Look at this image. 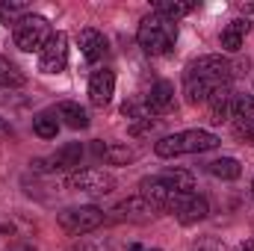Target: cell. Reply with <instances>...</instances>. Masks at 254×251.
<instances>
[{
    "instance_id": "obj_28",
    "label": "cell",
    "mask_w": 254,
    "mask_h": 251,
    "mask_svg": "<svg viewBox=\"0 0 254 251\" xmlns=\"http://www.w3.org/2000/svg\"><path fill=\"white\" fill-rule=\"evenodd\" d=\"M237 251H254V240H246V243H240Z\"/></svg>"
},
{
    "instance_id": "obj_6",
    "label": "cell",
    "mask_w": 254,
    "mask_h": 251,
    "mask_svg": "<svg viewBox=\"0 0 254 251\" xmlns=\"http://www.w3.org/2000/svg\"><path fill=\"white\" fill-rule=\"evenodd\" d=\"M166 210H172V213L178 216V222L195 225V222H201V219L210 213V204H207L204 195H195V192H172Z\"/></svg>"
},
{
    "instance_id": "obj_26",
    "label": "cell",
    "mask_w": 254,
    "mask_h": 251,
    "mask_svg": "<svg viewBox=\"0 0 254 251\" xmlns=\"http://www.w3.org/2000/svg\"><path fill=\"white\" fill-rule=\"evenodd\" d=\"M234 119L237 122L254 119V98L252 95H234Z\"/></svg>"
},
{
    "instance_id": "obj_30",
    "label": "cell",
    "mask_w": 254,
    "mask_h": 251,
    "mask_svg": "<svg viewBox=\"0 0 254 251\" xmlns=\"http://www.w3.org/2000/svg\"><path fill=\"white\" fill-rule=\"evenodd\" d=\"M12 251H36V249H30V246H18V249H12Z\"/></svg>"
},
{
    "instance_id": "obj_3",
    "label": "cell",
    "mask_w": 254,
    "mask_h": 251,
    "mask_svg": "<svg viewBox=\"0 0 254 251\" xmlns=\"http://www.w3.org/2000/svg\"><path fill=\"white\" fill-rule=\"evenodd\" d=\"M51 24H48V18L45 15H24L18 24H15V48H21V51H27V54H33V51H39L42 54V48L51 42Z\"/></svg>"
},
{
    "instance_id": "obj_17",
    "label": "cell",
    "mask_w": 254,
    "mask_h": 251,
    "mask_svg": "<svg viewBox=\"0 0 254 251\" xmlns=\"http://www.w3.org/2000/svg\"><path fill=\"white\" fill-rule=\"evenodd\" d=\"M216 89H222V86H216L213 80H204V77H192V74H187V86H184V92H187V101H190V104H204V101H210Z\"/></svg>"
},
{
    "instance_id": "obj_27",
    "label": "cell",
    "mask_w": 254,
    "mask_h": 251,
    "mask_svg": "<svg viewBox=\"0 0 254 251\" xmlns=\"http://www.w3.org/2000/svg\"><path fill=\"white\" fill-rule=\"evenodd\" d=\"M0 136H12V127H9L6 119H0Z\"/></svg>"
},
{
    "instance_id": "obj_21",
    "label": "cell",
    "mask_w": 254,
    "mask_h": 251,
    "mask_svg": "<svg viewBox=\"0 0 254 251\" xmlns=\"http://www.w3.org/2000/svg\"><path fill=\"white\" fill-rule=\"evenodd\" d=\"M207 172H210L213 178H219V181H237V178L243 175V166H240V160H234V157H222V160H213V163L207 166Z\"/></svg>"
},
{
    "instance_id": "obj_9",
    "label": "cell",
    "mask_w": 254,
    "mask_h": 251,
    "mask_svg": "<svg viewBox=\"0 0 254 251\" xmlns=\"http://www.w3.org/2000/svg\"><path fill=\"white\" fill-rule=\"evenodd\" d=\"M65 65H68V36L54 33L51 42L39 54V68L45 74H60V71H65Z\"/></svg>"
},
{
    "instance_id": "obj_18",
    "label": "cell",
    "mask_w": 254,
    "mask_h": 251,
    "mask_svg": "<svg viewBox=\"0 0 254 251\" xmlns=\"http://www.w3.org/2000/svg\"><path fill=\"white\" fill-rule=\"evenodd\" d=\"M157 178H160V184H166L172 192H192L195 189V178H192V172H187V169H166Z\"/></svg>"
},
{
    "instance_id": "obj_10",
    "label": "cell",
    "mask_w": 254,
    "mask_h": 251,
    "mask_svg": "<svg viewBox=\"0 0 254 251\" xmlns=\"http://www.w3.org/2000/svg\"><path fill=\"white\" fill-rule=\"evenodd\" d=\"M113 95H116V74L110 68L95 71L92 80H89V101L95 107H107L113 101Z\"/></svg>"
},
{
    "instance_id": "obj_25",
    "label": "cell",
    "mask_w": 254,
    "mask_h": 251,
    "mask_svg": "<svg viewBox=\"0 0 254 251\" xmlns=\"http://www.w3.org/2000/svg\"><path fill=\"white\" fill-rule=\"evenodd\" d=\"M133 157H136V154H133L127 145H107V151H104V160L113 163V166H127Z\"/></svg>"
},
{
    "instance_id": "obj_14",
    "label": "cell",
    "mask_w": 254,
    "mask_h": 251,
    "mask_svg": "<svg viewBox=\"0 0 254 251\" xmlns=\"http://www.w3.org/2000/svg\"><path fill=\"white\" fill-rule=\"evenodd\" d=\"M77 42H80V51H83V57L89 60V63H98L104 54H107V39H104V33H98V30H80V36H77Z\"/></svg>"
},
{
    "instance_id": "obj_22",
    "label": "cell",
    "mask_w": 254,
    "mask_h": 251,
    "mask_svg": "<svg viewBox=\"0 0 254 251\" xmlns=\"http://www.w3.org/2000/svg\"><path fill=\"white\" fill-rule=\"evenodd\" d=\"M24 71L15 63H9L6 57H0V86L3 89H15V86H24Z\"/></svg>"
},
{
    "instance_id": "obj_7",
    "label": "cell",
    "mask_w": 254,
    "mask_h": 251,
    "mask_svg": "<svg viewBox=\"0 0 254 251\" xmlns=\"http://www.w3.org/2000/svg\"><path fill=\"white\" fill-rule=\"evenodd\" d=\"M234 68H240V65H234L228 57H222V54H210V57L195 60V63L187 68V74H192V77H204V80H213L216 86H228L231 74H237Z\"/></svg>"
},
{
    "instance_id": "obj_32",
    "label": "cell",
    "mask_w": 254,
    "mask_h": 251,
    "mask_svg": "<svg viewBox=\"0 0 254 251\" xmlns=\"http://www.w3.org/2000/svg\"><path fill=\"white\" fill-rule=\"evenodd\" d=\"M249 142H254V136H252V139H249Z\"/></svg>"
},
{
    "instance_id": "obj_19",
    "label": "cell",
    "mask_w": 254,
    "mask_h": 251,
    "mask_svg": "<svg viewBox=\"0 0 254 251\" xmlns=\"http://www.w3.org/2000/svg\"><path fill=\"white\" fill-rule=\"evenodd\" d=\"M57 113H60V119H63L65 125L74 127V130H86L89 127V113L80 104H74V101H63Z\"/></svg>"
},
{
    "instance_id": "obj_15",
    "label": "cell",
    "mask_w": 254,
    "mask_h": 251,
    "mask_svg": "<svg viewBox=\"0 0 254 251\" xmlns=\"http://www.w3.org/2000/svg\"><path fill=\"white\" fill-rule=\"evenodd\" d=\"M249 30H252L249 18H237V21H231V24L222 30V48H225L228 54H237V51L243 48V42H246Z\"/></svg>"
},
{
    "instance_id": "obj_1",
    "label": "cell",
    "mask_w": 254,
    "mask_h": 251,
    "mask_svg": "<svg viewBox=\"0 0 254 251\" xmlns=\"http://www.w3.org/2000/svg\"><path fill=\"white\" fill-rule=\"evenodd\" d=\"M136 42H139V48L148 57H163L178 42V24L163 18V15H157V12H151V15L142 18V24L136 30Z\"/></svg>"
},
{
    "instance_id": "obj_33",
    "label": "cell",
    "mask_w": 254,
    "mask_h": 251,
    "mask_svg": "<svg viewBox=\"0 0 254 251\" xmlns=\"http://www.w3.org/2000/svg\"><path fill=\"white\" fill-rule=\"evenodd\" d=\"M252 98H254V89H252Z\"/></svg>"
},
{
    "instance_id": "obj_8",
    "label": "cell",
    "mask_w": 254,
    "mask_h": 251,
    "mask_svg": "<svg viewBox=\"0 0 254 251\" xmlns=\"http://www.w3.org/2000/svg\"><path fill=\"white\" fill-rule=\"evenodd\" d=\"M80 160H83V145L80 142H68L57 154H51L48 160H33L30 166L36 172H68V169H77Z\"/></svg>"
},
{
    "instance_id": "obj_23",
    "label": "cell",
    "mask_w": 254,
    "mask_h": 251,
    "mask_svg": "<svg viewBox=\"0 0 254 251\" xmlns=\"http://www.w3.org/2000/svg\"><path fill=\"white\" fill-rule=\"evenodd\" d=\"M24 15H30V6H27V3H18V0H0V24H18Z\"/></svg>"
},
{
    "instance_id": "obj_29",
    "label": "cell",
    "mask_w": 254,
    "mask_h": 251,
    "mask_svg": "<svg viewBox=\"0 0 254 251\" xmlns=\"http://www.w3.org/2000/svg\"><path fill=\"white\" fill-rule=\"evenodd\" d=\"M130 251H148V249H142V246H130ZM151 251H160V249H151Z\"/></svg>"
},
{
    "instance_id": "obj_11",
    "label": "cell",
    "mask_w": 254,
    "mask_h": 251,
    "mask_svg": "<svg viewBox=\"0 0 254 251\" xmlns=\"http://www.w3.org/2000/svg\"><path fill=\"white\" fill-rule=\"evenodd\" d=\"M154 213H157V207H151L142 195H133L113 207V219H122V222L125 219L127 222H148V219H154Z\"/></svg>"
},
{
    "instance_id": "obj_20",
    "label": "cell",
    "mask_w": 254,
    "mask_h": 251,
    "mask_svg": "<svg viewBox=\"0 0 254 251\" xmlns=\"http://www.w3.org/2000/svg\"><path fill=\"white\" fill-rule=\"evenodd\" d=\"M192 9H195L192 0H157L154 3V12L163 15V18H169V21H178V18L190 15Z\"/></svg>"
},
{
    "instance_id": "obj_4",
    "label": "cell",
    "mask_w": 254,
    "mask_h": 251,
    "mask_svg": "<svg viewBox=\"0 0 254 251\" xmlns=\"http://www.w3.org/2000/svg\"><path fill=\"white\" fill-rule=\"evenodd\" d=\"M60 225H63L68 234L80 237V234H89L95 228L104 225V210L95 207V204H86V207H68L60 213Z\"/></svg>"
},
{
    "instance_id": "obj_5",
    "label": "cell",
    "mask_w": 254,
    "mask_h": 251,
    "mask_svg": "<svg viewBox=\"0 0 254 251\" xmlns=\"http://www.w3.org/2000/svg\"><path fill=\"white\" fill-rule=\"evenodd\" d=\"M68 189L74 192H89V195H107L116 189V178L104 169H77L68 175Z\"/></svg>"
},
{
    "instance_id": "obj_13",
    "label": "cell",
    "mask_w": 254,
    "mask_h": 251,
    "mask_svg": "<svg viewBox=\"0 0 254 251\" xmlns=\"http://www.w3.org/2000/svg\"><path fill=\"white\" fill-rule=\"evenodd\" d=\"M207 104H210V122L213 125H222V122L234 119V95H231V86L216 89Z\"/></svg>"
},
{
    "instance_id": "obj_12",
    "label": "cell",
    "mask_w": 254,
    "mask_h": 251,
    "mask_svg": "<svg viewBox=\"0 0 254 251\" xmlns=\"http://www.w3.org/2000/svg\"><path fill=\"white\" fill-rule=\"evenodd\" d=\"M145 107H148L151 116H163V113H169V110L175 107V86L166 83V80L154 83L151 92L145 95Z\"/></svg>"
},
{
    "instance_id": "obj_16",
    "label": "cell",
    "mask_w": 254,
    "mask_h": 251,
    "mask_svg": "<svg viewBox=\"0 0 254 251\" xmlns=\"http://www.w3.org/2000/svg\"><path fill=\"white\" fill-rule=\"evenodd\" d=\"M142 198L157 207V210H166L169 207V198H172V189L166 184H160V178H145L142 181Z\"/></svg>"
},
{
    "instance_id": "obj_2",
    "label": "cell",
    "mask_w": 254,
    "mask_h": 251,
    "mask_svg": "<svg viewBox=\"0 0 254 251\" xmlns=\"http://www.w3.org/2000/svg\"><path fill=\"white\" fill-rule=\"evenodd\" d=\"M216 145H219V136H213L210 130H184V133H175V136H163L154 145V151H157V157L172 160V157H181V154L213 151Z\"/></svg>"
},
{
    "instance_id": "obj_31",
    "label": "cell",
    "mask_w": 254,
    "mask_h": 251,
    "mask_svg": "<svg viewBox=\"0 0 254 251\" xmlns=\"http://www.w3.org/2000/svg\"><path fill=\"white\" fill-rule=\"evenodd\" d=\"M252 192H254V181H252Z\"/></svg>"
},
{
    "instance_id": "obj_24",
    "label": "cell",
    "mask_w": 254,
    "mask_h": 251,
    "mask_svg": "<svg viewBox=\"0 0 254 251\" xmlns=\"http://www.w3.org/2000/svg\"><path fill=\"white\" fill-rule=\"evenodd\" d=\"M33 130H36V136H42V139H54L57 130H60V122H57V116L42 113V116L33 119Z\"/></svg>"
}]
</instances>
